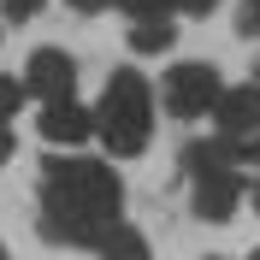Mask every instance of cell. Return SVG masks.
<instances>
[{
  "label": "cell",
  "instance_id": "6da1fadb",
  "mask_svg": "<svg viewBox=\"0 0 260 260\" xmlns=\"http://www.w3.org/2000/svg\"><path fill=\"white\" fill-rule=\"evenodd\" d=\"M118 172H107L101 160H48L42 166V237L65 248H83L118 225Z\"/></svg>",
  "mask_w": 260,
  "mask_h": 260
},
{
  "label": "cell",
  "instance_id": "7a4b0ae2",
  "mask_svg": "<svg viewBox=\"0 0 260 260\" xmlns=\"http://www.w3.org/2000/svg\"><path fill=\"white\" fill-rule=\"evenodd\" d=\"M95 136L107 142V154L130 160V154H142L148 136H154V95H148V83L136 71H113L107 89H101V107H95Z\"/></svg>",
  "mask_w": 260,
  "mask_h": 260
},
{
  "label": "cell",
  "instance_id": "3957f363",
  "mask_svg": "<svg viewBox=\"0 0 260 260\" xmlns=\"http://www.w3.org/2000/svg\"><path fill=\"white\" fill-rule=\"evenodd\" d=\"M160 95H166V113H178V118H201L219 107V95H225V83H219V71L201 59H183L172 65L160 77Z\"/></svg>",
  "mask_w": 260,
  "mask_h": 260
},
{
  "label": "cell",
  "instance_id": "277c9868",
  "mask_svg": "<svg viewBox=\"0 0 260 260\" xmlns=\"http://www.w3.org/2000/svg\"><path fill=\"white\" fill-rule=\"evenodd\" d=\"M24 89H36V95L48 101H71V89H77V59L59 48H36L30 65H24Z\"/></svg>",
  "mask_w": 260,
  "mask_h": 260
},
{
  "label": "cell",
  "instance_id": "5b68a950",
  "mask_svg": "<svg viewBox=\"0 0 260 260\" xmlns=\"http://www.w3.org/2000/svg\"><path fill=\"white\" fill-rule=\"evenodd\" d=\"M195 219H207V225H225L237 201H243V183H237V166H219V172H195Z\"/></svg>",
  "mask_w": 260,
  "mask_h": 260
},
{
  "label": "cell",
  "instance_id": "8992f818",
  "mask_svg": "<svg viewBox=\"0 0 260 260\" xmlns=\"http://www.w3.org/2000/svg\"><path fill=\"white\" fill-rule=\"evenodd\" d=\"M213 118H219V136L225 142H254L260 136V83H243V89H225L219 95V107H213Z\"/></svg>",
  "mask_w": 260,
  "mask_h": 260
},
{
  "label": "cell",
  "instance_id": "52a82bcc",
  "mask_svg": "<svg viewBox=\"0 0 260 260\" xmlns=\"http://www.w3.org/2000/svg\"><path fill=\"white\" fill-rule=\"evenodd\" d=\"M95 130V113H83L77 101H53V107H42V136L48 142H83Z\"/></svg>",
  "mask_w": 260,
  "mask_h": 260
},
{
  "label": "cell",
  "instance_id": "ba28073f",
  "mask_svg": "<svg viewBox=\"0 0 260 260\" xmlns=\"http://www.w3.org/2000/svg\"><path fill=\"white\" fill-rule=\"evenodd\" d=\"M101 260H148V237L136 225H113L101 237Z\"/></svg>",
  "mask_w": 260,
  "mask_h": 260
},
{
  "label": "cell",
  "instance_id": "9c48e42d",
  "mask_svg": "<svg viewBox=\"0 0 260 260\" xmlns=\"http://www.w3.org/2000/svg\"><path fill=\"white\" fill-rule=\"evenodd\" d=\"M172 18H142V24H136V30H130V48L136 53H166L172 48Z\"/></svg>",
  "mask_w": 260,
  "mask_h": 260
},
{
  "label": "cell",
  "instance_id": "30bf717a",
  "mask_svg": "<svg viewBox=\"0 0 260 260\" xmlns=\"http://www.w3.org/2000/svg\"><path fill=\"white\" fill-rule=\"evenodd\" d=\"M24 95H30V89H24V77H0V124L24 107Z\"/></svg>",
  "mask_w": 260,
  "mask_h": 260
},
{
  "label": "cell",
  "instance_id": "8fae6325",
  "mask_svg": "<svg viewBox=\"0 0 260 260\" xmlns=\"http://www.w3.org/2000/svg\"><path fill=\"white\" fill-rule=\"evenodd\" d=\"M113 6H124V12L142 24V18H172V6H178V0H113Z\"/></svg>",
  "mask_w": 260,
  "mask_h": 260
},
{
  "label": "cell",
  "instance_id": "7c38bea8",
  "mask_svg": "<svg viewBox=\"0 0 260 260\" xmlns=\"http://www.w3.org/2000/svg\"><path fill=\"white\" fill-rule=\"evenodd\" d=\"M0 12L18 24V18H36V12H42V0H0Z\"/></svg>",
  "mask_w": 260,
  "mask_h": 260
},
{
  "label": "cell",
  "instance_id": "4fadbf2b",
  "mask_svg": "<svg viewBox=\"0 0 260 260\" xmlns=\"http://www.w3.org/2000/svg\"><path fill=\"white\" fill-rule=\"evenodd\" d=\"M237 24H243V36H260V0H243V12H237Z\"/></svg>",
  "mask_w": 260,
  "mask_h": 260
},
{
  "label": "cell",
  "instance_id": "5bb4252c",
  "mask_svg": "<svg viewBox=\"0 0 260 260\" xmlns=\"http://www.w3.org/2000/svg\"><path fill=\"white\" fill-rule=\"evenodd\" d=\"M12 148H18V142H12V124H0V166L12 160Z\"/></svg>",
  "mask_w": 260,
  "mask_h": 260
},
{
  "label": "cell",
  "instance_id": "9a60e30c",
  "mask_svg": "<svg viewBox=\"0 0 260 260\" xmlns=\"http://www.w3.org/2000/svg\"><path fill=\"white\" fill-rule=\"evenodd\" d=\"M71 12H101V6H113V0H65Z\"/></svg>",
  "mask_w": 260,
  "mask_h": 260
},
{
  "label": "cell",
  "instance_id": "2e32d148",
  "mask_svg": "<svg viewBox=\"0 0 260 260\" xmlns=\"http://www.w3.org/2000/svg\"><path fill=\"white\" fill-rule=\"evenodd\" d=\"M183 12H213V6H219V0H178Z\"/></svg>",
  "mask_w": 260,
  "mask_h": 260
},
{
  "label": "cell",
  "instance_id": "e0dca14e",
  "mask_svg": "<svg viewBox=\"0 0 260 260\" xmlns=\"http://www.w3.org/2000/svg\"><path fill=\"white\" fill-rule=\"evenodd\" d=\"M237 154H243V160H254V166H260V136H254V142H243V148H237Z\"/></svg>",
  "mask_w": 260,
  "mask_h": 260
},
{
  "label": "cell",
  "instance_id": "ac0fdd59",
  "mask_svg": "<svg viewBox=\"0 0 260 260\" xmlns=\"http://www.w3.org/2000/svg\"><path fill=\"white\" fill-rule=\"evenodd\" d=\"M254 213H260V183H254Z\"/></svg>",
  "mask_w": 260,
  "mask_h": 260
},
{
  "label": "cell",
  "instance_id": "d6986e66",
  "mask_svg": "<svg viewBox=\"0 0 260 260\" xmlns=\"http://www.w3.org/2000/svg\"><path fill=\"white\" fill-rule=\"evenodd\" d=\"M0 260H12V254H6V248H0Z\"/></svg>",
  "mask_w": 260,
  "mask_h": 260
},
{
  "label": "cell",
  "instance_id": "ffe728a7",
  "mask_svg": "<svg viewBox=\"0 0 260 260\" xmlns=\"http://www.w3.org/2000/svg\"><path fill=\"white\" fill-rule=\"evenodd\" d=\"M248 260H260V248H254V254H248Z\"/></svg>",
  "mask_w": 260,
  "mask_h": 260
}]
</instances>
